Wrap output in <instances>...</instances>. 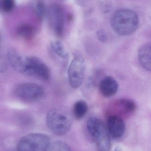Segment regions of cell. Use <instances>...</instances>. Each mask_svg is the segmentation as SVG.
I'll return each mask as SVG.
<instances>
[{
	"label": "cell",
	"instance_id": "cell-19",
	"mask_svg": "<svg viewBox=\"0 0 151 151\" xmlns=\"http://www.w3.org/2000/svg\"><path fill=\"white\" fill-rule=\"evenodd\" d=\"M98 39L102 42H106L107 41V36L106 34L103 30H99L97 32Z\"/></svg>",
	"mask_w": 151,
	"mask_h": 151
},
{
	"label": "cell",
	"instance_id": "cell-3",
	"mask_svg": "<svg viewBox=\"0 0 151 151\" xmlns=\"http://www.w3.org/2000/svg\"><path fill=\"white\" fill-rule=\"evenodd\" d=\"M46 122L49 129L55 134H65L70 129L72 121L68 114L61 110L53 109L48 112Z\"/></svg>",
	"mask_w": 151,
	"mask_h": 151
},
{
	"label": "cell",
	"instance_id": "cell-2",
	"mask_svg": "<svg viewBox=\"0 0 151 151\" xmlns=\"http://www.w3.org/2000/svg\"><path fill=\"white\" fill-rule=\"evenodd\" d=\"M88 132L96 143L97 151H110L111 137L107 127L103 121L96 117H91L87 123Z\"/></svg>",
	"mask_w": 151,
	"mask_h": 151
},
{
	"label": "cell",
	"instance_id": "cell-5",
	"mask_svg": "<svg viewBox=\"0 0 151 151\" xmlns=\"http://www.w3.org/2000/svg\"><path fill=\"white\" fill-rule=\"evenodd\" d=\"M24 74L35 76L44 81H49L51 76L48 66L41 59L36 56L26 58Z\"/></svg>",
	"mask_w": 151,
	"mask_h": 151
},
{
	"label": "cell",
	"instance_id": "cell-9",
	"mask_svg": "<svg viewBox=\"0 0 151 151\" xmlns=\"http://www.w3.org/2000/svg\"><path fill=\"white\" fill-rule=\"evenodd\" d=\"M107 127L110 136L115 139L121 138L126 130L124 121L117 115H112L108 118Z\"/></svg>",
	"mask_w": 151,
	"mask_h": 151
},
{
	"label": "cell",
	"instance_id": "cell-21",
	"mask_svg": "<svg viewBox=\"0 0 151 151\" xmlns=\"http://www.w3.org/2000/svg\"></svg>",
	"mask_w": 151,
	"mask_h": 151
},
{
	"label": "cell",
	"instance_id": "cell-6",
	"mask_svg": "<svg viewBox=\"0 0 151 151\" xmlns=\"http://www.w3.org/2000/svg\"><path fill=\"white\" fill-rule=\"evenodd\" d=\"M85 69V60L82 57L77 56L73 58L68 70V80L71 87L77 89L82 85Z\"/></svg>",
	"mask_w": 151,
	"mask_h": 151
},
{
	"label": "cell",
	"instance_id": "cell-14",
	"mask_svg": "<svg viewBox=\"0 0 151 151\" xmlns=\"http://www.w3.org/2000/svg\"><path fill=\"white\" fill-rule=\"evenodd\" d=\"M18 34L20 37L26 40H30L34 36L35 30L32 26L28 24H23L18 28Z\"/></svg>",
	"mask_w": 151,
	"mask_h": 151
},
{
	"label": "cell",
	"instance_id": "cell-12",
	"mask_svg": "<svg viewBox=\"0 0 151 151\" xmlns=\"http://www.w3.org/2000/svg\"><path fill=\"white\" fill-rule=\"evenodd\" d=\"M138 58L142 66L151 71V43L144 45L138 52Z\"/></svg>",
	"mask_w": 151,
	"mask_h": 151
},
{
	"label": "cell",
	"instance_id": "cell-11",
	"mask_svg": "<svg viewBox=\"0 0 151 151\" xmlns=\"http://www.w3.org/2000/svg\"><path fill=\"white\" fill-rule=\"evenodd\" d=\"M8 59L13 69L16 71L24 74L25 67V59L14 50L9 51Z\"/></svg>",
	"mask_w": 151,
	"mask_h": 151
},
{
	"label": "cell",
	"instance_id": "cell-16",
	"mask_svg": "<svg viewBox=\"0 0 151 151\" xmlns=\"http://www.w3.org/2000/svg\"><path fill=\"white\" fill-rule=\"evenodd\" d=\"M45 151H73L65 142L62 141L50 142Z\"/></svg>",
	"mask_w": 151,
	"mask_h": 151
},
{
	"label": "cell",
	"instance_id": "cell-8",
	"mask_svg": "<svg viewBox=\"0 0 151 151\" xmlns=\"http://www.w3.org/2000/svg\"><path fill=\"white\" fill-rule=\"evenodd\" d=\"M48 19L56 35L62 37L64 31L63 12L62 7L58 4H53L47 11Z\"/></svg>",
	"mask_w": 151,
	"mask_h": 151
},
{
	"label": "cell",
	"instance_id": "cell-13",
	"mask_svg": "<svg viewBox=\"0 0 151 151\" xmlns=\"http://www.w3.org/2000/svg\"><path fill=\"white\" fill-rule=\"evenodd\" d=\"M88 111V106L83 100H79L74 104L73 113L76 119H82L85 116Z\"/></svg>",
	"mask_w": 151,
	"mask_h": 151
},
{
	"label": "cell",
	"instance_id": "cell-1",
	"mask_svg": "<svg viewBox=\"0 0 151 151\" xmlns=\"http://www.w3.org/2000/svg\"><path fill=\"white\" fill-rule=\"evenodd\" d=\"M114 31L121 35H128L134 33L138 25L136 13L131 10L122 9L115 12L111 21Z\"/></svg>",
	"mask_w": 151,
	"mask_h": 151
},
{
	"label": "cell",
	"instance_id": "cell-4",
	"mask_svg": "<svg viewBox=\"0 0 151 151\" xmlns=\"http://www.w3.org/2000/svg\"><path fill=\"white\" fill-rule=\"evenodd\" d=\"M48 136L41 133L29 134L22 137L18 143L19 151H45L50 142Z\"/></svg>",
	"mask_w": 151,
	"mask_h": 151
},
{
	"label": "cell",
	"instance_id": "cell-10",
	"mask_svg": "<svg viewBox=\"0 0 151 151\" xmlns=\"http://www.w3.org/2000/svg\"><path fill=\"white\" fill-rule=\"evenodd\" d=\"M99 90L105 97L109 98L115 95L118 91L119 85L117 81L111 76L103 78L99 84Z\"/></svg>",
	"mask_w": 151,
	"mask_h": 151
},
{
	"label": "cell",
	"instance_id": "cell-18",
	"mask_svg": "<svg viewBox=\"0 0 151 151\" xmlns=\"http://www.w3.org/2000/svg\"><path fill=\"white\" fill-rule=\"evenodd\" d=\"M15 5V0H2L1 7L3 10L9 12L13 9Z\"/></svg>",
	"mask_w": 151,
	"mask_h": 151
},
{
	"label": "cell",
	"instance_id": "cell-17",
	"mask_svg": "<svg viewBox=\"0 0 151 151\" xmlns=\"http://www.w3.org/2000/svg\"><path fill=\"white\" fill-rule=\"evenodd\" d=\"M35 11L38 18L42 19L46 13V7L42 0H38L35 4Z\"/></svg>",
	"mask_w": 151,
	"mask_h": 151
},
{
	"label": "cell",
	"instance_id": "cell-15",
	"mask_svg": "<svg viewBox=\"0 0 151 151\" xmlns=\"http://www.w3.org/2000/svg\"><path fill=\"white\" fill-rule=\"evenodd\" d=\"M50 46L53 51L60 57L63 58H68L69 54L61 42L58 41H52L50 43Z\"/></svg>",
	"mask_w": 151,
	"mask_h": 151
},
{
	"label": "cell",
	"instance_id": "cell-20",
	"mask_svg": "<svg viewBox=\"0 0 151 151\" xmlns=\"http://www.w3.org/2000/svg\"><path fill=\"white\" fill-rule=\"evenodd\" d=\"M114 151H122V150L121 148L120 147H118L116 148Z\"/></svg>",
	"mask_w": 151,
	"mask_h": 151
},
{
	"label": "cell",
	"instance_id": "cell-7",
	"mask_svg": "<svg viewBox=\"0 0 151 151\" xmlns=\"http://www.w3.org/2000/svg\"><path fill=\"white\" fill-rule=\"evenodd\" d=\"M16 94L21 100L27 103H34L41 99L45 92L43 88L38 84L26 83L18 86Z\"/></svg>",
	"mask_w": 151,
	"mask_h": 151
}]
</instances>
